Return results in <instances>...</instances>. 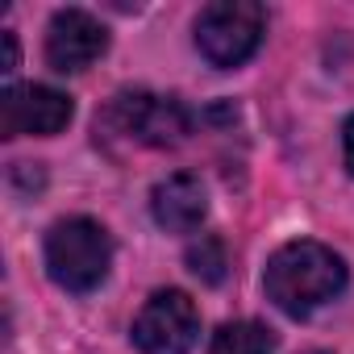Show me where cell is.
<instances>
[{
    "mask_svg": "<svg viewBox=\"0 0 354 354\" xmlns=\"http://www.w3.org/2000/svg\"><path fill=\"white\" fill-rule=\"evenodd\" d=\"M267 300L288 317H308L346 288V263L321 242H288L271 254L263 271Z\"/></svg>",
    "mask_w": 354,
    "mask_h": 354,
    "instance_id": "1",
    "label": "cell"
},
{
    "mask_svg": "<svg viewBox=\"0 0 354 354\" xmlns=\"http://www.w3.org/2000/svg\"><path fill=\"white\" fill-rule=\"evenodd\" d=\"M113 263V242L104 234V225L88 221V217H67L46 234V271L59 288L88 296L104 283Z\"/></svg>",
    "mask_w": 354,
    "mask_h": 354,
    "instance_id": "2",
    "label": "cell"
},
{
    "mask_svg": "<svg viewBox=\"0 0 354 354\" xmlns=\"http://www.w3.org/2000/svg\"><path fill=\"white\" fill-rule=\"evenodd\" d=\"M263 30H267L263 5H254V0H217L196 17V50L213 67L230 71V67H242L259 50Z\"/></svg>",
    "mask_w": 354,
    "mask_h": 354,
    "instance_id": "3",
    "label": "cell"
},
{
    "mask_svg": "<svg viewBox=\"0 0 354 354\" xmlns=\"http://www.w3.org/2000/svg\"><path fill=\"white\" fill-rule=\"evenodd\" d=\"M196 333H201V313L192 296L180 288L154 292L133 321V346L142 354H188L196 346Z\"/></svg>",
    "mask_w": 354,
    "mask_h": 354,
    "instance_id": "4",
    "label": "cell"
},
{
    "mask_svg": "<svg viewBox=\"0 0 354 354\" xmlns=\"http://www.w3.org/2000/svg\"><path fill=\"white\" fill-rule=\"evenodd\" d=\"M109 121L142 146H180L192 133V113L175 96L158 92H121L109 109Z\"/></svg>",
    "mask_w": 354,
    "mask_h": 354,
    "instance_id": "5",
    "label": "cell"
},
{
    "mask_svg": "<svg viewBox=\"0 0 354 354\" xmlns=\"http://www.w3.org/2000/svg\"><path fill=\"white\" fill-rule=\"evenodd\" d=\"M75 104L71 96L42 88V84H21V88H5L0 96V138H50L59 129H67Z\"/></svg>",
    "mask_w": 354,
    "mask_h": 354,
    "instance_id": "6",
    "label": "cell"
},
{
    "mask_svg": "<svg viewBox=\"0 0 354 354\" xmlns=\"http://www.w3.org/2000/svg\"><path fill=\"white\" fill-rule=\"evenodd\" d=\"M109 50V30L84 13V9H63L55 13L50 30H46V63L63 75L88 71L100 55Z\"/></svg>",
    "mask_w": 354,
    "mask_h": 354,
    "instance_id": "7",
    "label": "cell"
},
{
    "mask_svg": "<svg viewBox=\"0 0 354 354\" xmlns=\"http://www.w3.org/2000/svg\"><path fill=\"white\" fill-rule=\"evenodd\" d=\"M150 213H154V221L167 234H192V230H201V221L209 213L205 184L196 180L192 171L167 175V180H158L154 192H150Z\"/></svg>",
    "mask_w": 354,
    "mask_h": 354,
    "instance_id": "8",
    "label": "cell"
},
{
    "mask_svg": "<svg viewBox=\"0 0 354 354\" xmlns=\"http://www.w3.org/2000/svg\"><path fill=\"white\" fill-rule=\"evenodd\" d=\"M209 354H275V337L259 321H230L217 329Z\"/></svg>",
    "mask_w": 354,
    "mask_h": 354,
    "instance_id": "9",
    "label": "cell"
},
{
    "mask_svg": "<svg viewBox=\"0 0 354 354\" xmlns=\"http://www.w3.org/2000/svg\"><path fill=\"white\" fill-rule=\"evenodd\" d=\"M188 267H192V275L196 279H205V283H221L225 279V242L221 238H213V234H205L201 242H192L188 246Z\"/></svg>",
    "mask_w": 354,
    "mask_h": 354,
    "instance_id": "10",
    "label": "cell"
},
{
    "mask_svg": "<svg viewBox=\"0 0 354 354\" xmlns=\"http://www.w3.org/2000/svg\"><path fill=\"white\" fill-rule=\"evenodd\" d=\"M17 71V34L5 30L0 34V75H13Z\"/></svg>",
    "mask_w": 354,
    "mask_h": 354,
    "instance_id": "11",
    "label": "cell"
},
{
    "mask_svg": "<svg viewBox=\"0 0 354 354\" xmlns=\"http://www.w3.org/2000/svg\"><path fill=\"white\" fill-rule=\"evenodd\" d=\"M342 154H346V167H350V175H354V117H350L346 129H342Z\"/></svg>",
    "mask_w": 354,
    "mask_h": 354,
    "instance_id": "12",
    "label": "cell"
},
{
    "mask_svg": "<svg viewBox=\"0 0 354 354\" xmlns=\"http://www.w3.org/2000/svg\"><path fill=\"white\" fill-rule=\"evenodd\" d=\"M308 354H325V350H308Z\"/></svg>",
    "mask_w": 354,
    "mask_h": 354,
    "instance_id": "13",
    "label": "cell"
}]
</instances>
